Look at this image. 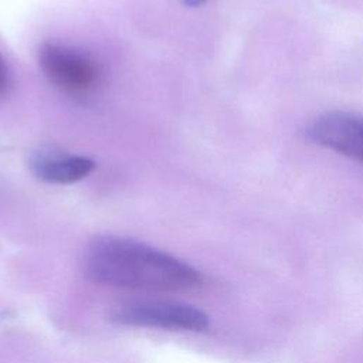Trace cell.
Here are the masks:
<instances>
[{
	"instance_id": "1",
	"label": "cell",
	"mask_w": 363,
	"mask_h": 363,
	"mask_svg": "<svg viewBox=\"0 0 363 363\" xmlns=\"http://www.w3.org/2000/svg\"><path fill=\"white\" fill-rule=\"evenodd\" d=\"M86 277L101 285L140 292H179L196 288L200 272L147 244L105 235L95 238L84 259Z\"/></svg>"
},
{
	"instance_id": "2",
	"label": "cell",
	"mask_w": 363,
	"mask_h": 363,
	"mask_svg": "<svg viewBox=\"0 0 363 363\" xmlns=\"http://www.w3.org/2000/svg\"><path fill=\"white\" fill-rule=\"evenodd\" d=\"M38 64L45 78L71 95H88L102 82V69L96 60L75 47L45 41L38 47Z\"/></svg>"
},
{
	"instance_id": "3",
	"label": "cell",
	"mask_w": 363,
	"mask_h": 363,
	"mask_svg": "<svg viewBox=\"0 0 363 363\" xmlns=\"http://www.w3.org/2000/svg\"><path fill=\"white\" fill-rule=\"evenodd\" d=\"M112 320L128 326L200 332L208 326V316L193 305L173 301H135L118 306Z\"/></svg>"
},
{
	"instance_id": "4",
	"label": "cell",
	"mask_w": 363,
	"mask_h": 363,
	"mask_svg": "<svg viewBox=\"0 0 363 363\" xmlns=\"http://www.w3.org/2000/svg\"><path fill=\"white\" fill-rule=\"evenodd\" d=\"M308 133L313 142L363 162V116L328 112L311 125Z\"/></svg>"
},
{
	"instance_id": "5",
	"label": "cell",
	"mask_w": 363,
	"mask_h": 363,
	"mask_svg": "<svg viewBox=\"0 0 363 363\" xmlns=\"http://www.w3.org/2000/svg\"><path fill=\"white\" fill-rule=\"evenodd\" d=\"M27 166L31 174L41 182L71 184L86 177L95 163L85 156L71 155L54 146H40L28 153Z\"/></svg>"
},
{
	"instance_id": "6",
	"label": "cell",
	"mask_w": 363,
	"mask_h": 363,
	"mask_svg": "<svg viewBox=\"0 0 363 363\" xmlns=\"http://www.w3.org/2000/svg\"><path fill=\"white\" fill-rule=\"evenodd\" d=\"M9 85H10L9 71H7V67H6V62H4L3 57L0 55V96H1L3 94H6Z\"/></svg>"
},
{
	"instance_id": "7",
	"label": "cell",
	"mask_w": 363,
	"mask_h": 363,
	"mask_svg": "<svg viewBox=\"0 0 363 363\" xmlns=\"http://www.w3.org/2000/svg\"><path fill=\"white\" fill-rule=\"evenodd\" d=\"M180 1L189 7H197V6L204 4L207 0H180Z\"/></svg>"
}]
</instances>
